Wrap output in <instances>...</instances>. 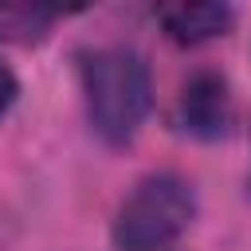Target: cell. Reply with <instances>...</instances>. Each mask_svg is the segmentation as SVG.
I'll return each instance as SVG.
<instances>
[{
    "mask_svg": "<svg viewBox=\"0 0 251 251\" xmlns=\"http://www.w3.org/2000/svg\"><path fill=\"white\" fill-rule=\"evenodd\" d=\"M82 94L94 133L110 145H126L141 129L153 102L149 67L129 47H102L82 63Z\"/></svg>",
    "mask_w": 251,
    "mask_h": 251,
    "instance_id": "6da1fadb",
    "label": "cell"
},
{
    "mask_svg": "<svg viewBox=\"0 0 251 251\" xmlns=\"http://www.w3.org/2000/svg\"><path fill=\"white\" fill-rule=\"evenodd\" d=\"M196 196L176 173H153L133 184L114 216L118 251H169L176 235L192 224Z\"/></svg>",
    "mask_w": 251,
    "mask_h": 251,
    "instance_id": "7a4b0ae2",
    "label": "cell"
},
{
    "mask_svg": "<svg viewBox=\"0 0 251 251\" xmlns=\"http://www.w3.org/2000/svg\"><path fill=\"white\" fill-rule=\"evenodd\" d=\"M16 94H20V82H16V75L0 63V118L8 114V106L16 102Z\"/></svg>",
    "mask_w": 251,
    "mask_h": 251,
    "instance_id": "8992f818",
    "label": "cell"
},
{
    "mask_svg": "<svg viewBox=\"0 0 251 251\" xmlns=\"http://www.w3.org/2000/svg\"><path fill=\"white\" fill-rule=\"evenodd\" d=\"M231 94H227V82L224 75L216 71H196L184 78L180 94H176V126L180 133L188 137H200V141H216L227 133L231 126Z\"/></svg>",
    "mask_w": 251,
    "mask_h": 251,
    "instance_id": "3957f363",
    "label": "cell"
},
{
    "mask_svg": "<svg viewBox=\"0 0 251 251\" xmlns=\"http://www.w3.org/2000/svg\"><path fill=\"white\" fill-rule=\"evenodd\" d=\"M235 12L227 4H161L157 8V24L165 27L169 39L184 43V47H196V43H208L216 35H224L231 27Z\"/></svg>",
    "mask_w": 251,
    "mask_h": 251,
    "instance_id": "277c9868",
    "label": "cell"
},
{
    "mask_svg": "<svg viewBox=\"0 0 251 251\" xmlns=\"http://www.w3.org/2000/svg\"><path fill=\"white\" fill-rule=\"evenodd\" d=\"M51 12L47 8H31V4H0V43H35L47 35L51 27Z\"/></svg>",
    "mask_w": 251,
    "mask_h": 251,
    "instance_id": "5b68a950",
    "label": "cell"
}]
</instances>
